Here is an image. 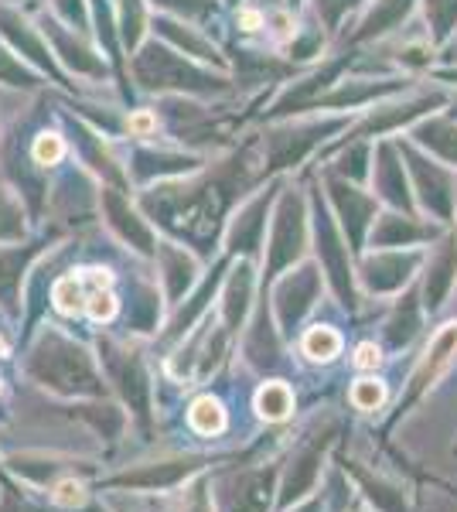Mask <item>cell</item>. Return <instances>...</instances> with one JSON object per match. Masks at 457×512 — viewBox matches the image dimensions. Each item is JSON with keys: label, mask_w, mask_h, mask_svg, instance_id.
Listing matches in <instances>:
<instances>
[{"label": "cell", "mask_w": 457, "mask_h": 512, "mask_svg": "<svg viewBox=\"0 0 457 512\" xmlns=\"http://www.w3.org/2000/svg\"><path fill=\"white\" fill-rule=\"evenodd\" d=\"M191 424H195L202 434L219 431V427H222V410H219V403L198 400V403H195V410H191Z\"/></svg>", "instance_id": "cell-1"}, {"label": "cell", "mask_w": 457, "mask_h": 512, "mask_svg": "<svg viewBox=\"0 0 457 512\" xmlns=\"http://www.w3.org/2000/svg\"><path fill=\"white\" fill-rule=\"evenodd\" d=\"M304 349L307 355H314V359H331V355L338 352V335L328 332V328H314V332L307 335Z\"/></svg>", "instance_id": "cell-2"}, {"label": "cell", "mask_w": 457, "mask_h": 512, "mask_svg": "<svg viewBox=\"0 0 457 512\" xmlns=\"http://www.w3.org/2000/svg\"><path fill=\"white\" fill-rule=\"evenodd\" d=\"M260 407H263V414H267L270 420H277V417H284L290 410V396H287V390H277V400H273V390H263Z\"/></svg>", "instance_id": "cell-3"}, {"label": "cell", "mask_w": 457, "mask_h": 512, "mask_svg": "<svg viewBox=\"0 0 457 512\" xmlns=\"http://www.w3.org/2000/svg\"><path fill=\"white\" fill-rule=\"evenodd\" d=\"M379 400H382V386H376V383H362L359 390H355V403L365 410H372Z\"/></svg>", "instance_id": "cell-4"}, {"label": "cell", "mask_w": 457, "mask_h": 512, "mask_svg": "<svg viewBox=\"0 0 457 512\" xmlns=\"http://www.w3.org/2000/svg\"><path fill=\"white\" fill-rule=\"evenodd\" d=\"M35 154L41 164H52V161H58V154H62V144H58V137H41Z\"/></svg>", "instance_id": "cell-5"}, {"label": "cell", "mask_w": 457, "mask_h": 512, "mask_svg": "<svg viewBox=\"0 0 457 512\" xmlns=\"http://www.w3.org/2000/svg\"><path fill=\"white\" fill-rule=\"evenodd\" d=\"M355 362H359V366H376V362H379V352L372 349V345H362V349H359V359H355Z\"/></svg>", "instance_id": "cell-6"}, {"label": "cell", "mask_w": 457, "mask_h": 512, "mask_svg": "<svg viewBox=\"0 0 457 512\" xmlns=\"http://www.w3.org/2000/svg\"><path fill=\"white\" fill-rule=\"evenodd\" d=\"M151 123H154V120L144 113V117H137V120H134V130H151Z\"/></svg>", "instance_id": "cell-7"}]
</instances>
